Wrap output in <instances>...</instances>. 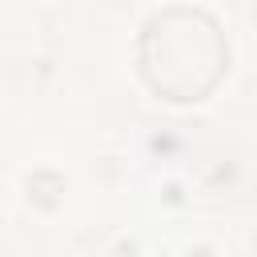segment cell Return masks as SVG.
Returning <instances> with one entry per match:
<instances>
[{"label":"cell","mask_w":257,"mask_h":257,"mask_svg":"<svg viewBox=\"0 0 257 257\" xmlns=\"http://www.w3.org/2000/svg\"><path fill=\"white\" fill-rule=\"evenodd\" d=\"M24 193L36 209H56L60 197H64V177L52 173V169H36L28 181H24Z\"/></svg>","instance_id":"2"},{"label":"cell","mask_w":257,"mask_h":257,"mask_svg":"<svg viewBox=\"0 0 257 257\" xmlns=\"http://www.w3.org/2000/svg\"><path fill=\"white\" fill-rule=\"evenodd\" d=\"M189 56L209 64V68L225 64L217 24L205 12H185V8L153 16L149 28H145V40H141L145 80L157 92H165L169 100H181V60H189Z\"/></svg>","instance_id":"1"},{"label":"cell","mask_w":257,"mask_h":257,"mask_svg":"<svg viewBox=\"0 0 257 257\" xmlns=\"http://www.w3.org/2000/svg\"><path fill=\"white\" fill-rule=\"evenodd\" d=\"M189 257H213V253H209V249H193Z\"/></svg>","instance_id":"3"}]
</instances>
